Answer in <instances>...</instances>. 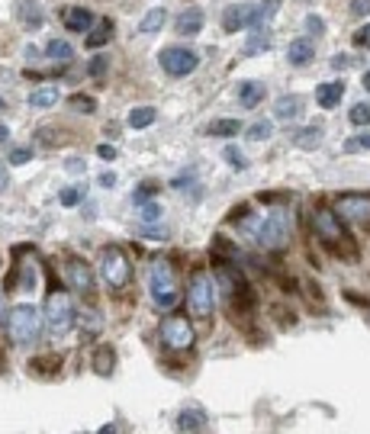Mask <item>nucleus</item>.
Segmentation results:
<instances>
[{"label":"nucleus","mask_w":370,"mask_h":434,"mask_svg":"<svg viewBox=\"0 0 370 434\" xmlns=\"http://www.w3.org/2000/svg\"><path fill=\"white\" fill-rule=\"evenodd\" d=\"M58 200H62V206H77L81 200H84V187H65L62 193H58Z\"/></svg>","instance_id":"nucleus-33"},{"label":"nucleus","mask_w":370,"mask_h":434,"mask_svg":"<svg viewBox=\"0 0 370 434\" xmlns=\"http://www.w3.org/2000/svg\"><path fill=\"white\" fill-rule=\"evenodd\" d=\"M338 219H348L357 225H370V193H344L335 203Z\"/></svg>","instance_id":"nucleus-11"},{"label":"nucleus","mask_w":370,"mask_h":434,"mask_svg":"<svg viewBox=\"0 0 370 434\" xmlns=\"http://www.w3.org/2000/svg\"><path fill=\"white\" fill-rule=\"evenodd\" d=\"M286 58H290V64H309L315 58V45L309 42V39H296V42H290V49H286Z\"/></svg>","instance_id":"nucleus-23"},{"label":"nucleus","mask_w":370,"mask_h":434,"mask_svg":"<svg viewBox=\"0 0 370 434\" xmlns=\"http://www.w3.org/2000/svg\"><path fill=\"white\" fill-rule=\"evenodd\" d=\"M351 64H354V58H348V55H335V58H332V68H335V71L351 68Z\"/></svg>","instance_id":"nucleus-45"},{"label":"nucleus","mask_w":370,"mask_h":434,"mask_svg":"<svg viewBox=\"0 0 370 434\" xmlns=\"http://www.w3.org/2000/svg\"><path fill=\"white\" fill-rule=\"evenodd\" d=\"M354 45H357V49H370V23L354 33Z\"/></svg>","instance_id":"nucleus-42"},{"label":"nucleus","mask_w":370,"mask_h":434,"mask_svg":"<svg viewBox=\"0 0 370 434\" xmlns=\"http://www.w3.org/2000/svg\"><path fill=\"white\" fill-rule=\"evenodd\" d=\"M274 113H277V120H300L303 116V100L300 97H280Z\"/></svg>","instance_id":"nucleus-24"},{"label":"nucleus","mask_w":370,"mask_h":434,"mask_svg":"<svg viewBox=\"0 0 370 434\" xmlns=\"http://www.w3.org/2000/svg\"><path fill=\"white\" fill-rule=\"evenodd\" d=\"M62 100V91H58L55 84H45V87H35L33 93H29V106L33 110H52V106Z\"/></svg>","instance_id":"nucleus-17"},{"label":"nucleus","mask_w":370,"mask_h":434,"mask_svg":"<svg viewBox=\"0 0 370 434\" xmlns=\"http://www.w3.org/2000/svg\"><path fill=\"white\" fill-rule=\"evenodd\" d=\"M7 181H10V177H7V168L0 164V190H7Z\"/></svg>","instance_id":"nucleus-48"},{"label":"nucleus","mask_w":370,"mask_h":434,"mask_svg":"<svg viewBox=\"0 0 370 434\" xmlns=\"http://www.w3.org/2000/svg\"><path fill=\"white\" fill-rule=\"evenodd\" d=\"M203 20H206V16H203L200 7H187L181 16H177V26L174 29L181 35H196V33H203Z\"/></svg>","instance_id":"nucleus-16"},{"label":"nucleus","mask_w":370,"mask_h":434,"mask_svg":"<svg viewBox=\"0 0 370 434\" xmlns=\"http://www.w3.org/2000/svg\"><path fill=\"white\" fill-rule=\"evenodd\" d=\"M177 428H181L184 434H200L203 428H206V415H203V409H196V406L184 409V412L177 415Z\"/></svg>","instance_id":"nucleus-18"},{"label":"nucleus","mask_w":370,"mask_h":434,"mask_svg":"<svg viewBox=\"0 0 370 434\" xmlns=\"http://www.w3.org/2000/svg\"><path fill=\"white\" fill-rule=\"evenodd\" d=\"M361 84H364V91L370 93V71H364V77H361Z\"/></svg>","instance_id":"nucleus-50"},{"label":"nucleus","mask_w":370,"mask_h":434,"mask_svg":"<svg viewBox=\"0 0 370 434\" xmlns=\"http://www.w3.org/2000/svg\"><path fill=\"white\" fill-rule=\"evenodd\" d=\"M306 29H309V35H322V33H325V23H322V16L309 13L306 16Z\"/></svg>","instance_id":"nucleus-41"},{"label":"nucleus","mask_w":370,"mask_h":434,"mask_svg":"<svg viewBox=\"0 0 370 434\" xmlns=\"http://www.w3.org/2000/svg\"><path fill=\"white\" fill-rule=\"evenodd\" d=\"M100 187H116V174H113V171L100 174Z\"/></svg>","instance_id":"nucleus-47"},{"label":"nucleus","mask_w":370,"mask_h":434,"mask_svg":"<svg viewBox=\"0 0 370 434\" xmlns=\"http://www.w3.org/2000/svg\"><path fill=\"white\" fill-rule=\"evenodd\" d=\"M187 306L196 319H213V309H216V296H213V280L206 270H196L190 277L187 287Z\"/></svg>","instance_id":"nucleus-7"},{"label":"nucleus","mask_w":370,"mask_h":434,"mask_svg":"<svg viewBox=\"0 0 370 434\" xmlns=\"http://www.w3.org/2000/svg\"><path fill=\"white\" fill-rule=\"evenodd\" d=\"M58 367H62V358H52L49 354V360H33L29 370L33 373H52V370H58Z\"/></svg>","instance_id":"nucleus-36"},{"label":"nucleus","mask_w":370,"mask_h":434,"mask_svg":"<svg viewBox=\"0 0 370 434\" xmlns=\"http://www.w3.org/2000/svg\"><path fill=\"white\" fill-rule=\"evenodd\" d=\"M238 100H242L245 110H254L264 100V84L261 81H242L238 84Z\"/></svg>","instance_id":"nucleus-19"},{"label":"nucleus","mask_w":370,"mask_h":434,"mask_svg":"<svg viewBox=\"0 0 370 434\" xmlns=\"http://www.w3.org/2000/svg\"><path fill=\"white\" fill-rule=\"evenodd\" d=\"M33 161V148H13V152H10V164H16V168H20V164H29Z\"/></svg>","instance_id":"nucleus-40"},{"label":"nucleus","mask_w":370,"mask_h":434,"mask_svg":"<svg viewBox=\"0 0 370 434\" xmlns=\"http://www.w3.org/2000/svg\"><path fill=\"white\" fill-rule=\"evenodd\" d=\"M71 45L65 42V39H52L49 49H45V58H52V62H71Z\"/></svg>","instance_id":"nucleus-31"},{"label":"nucleus","mask_w":370,"mask_h":434,"mask_svg":"<svg viewBox=\"0 0 370 434\" xmlns=\"http://www.w3.org/2000/svg\"><path fill=\"white\" fill-rule=\"evenodd\" d=\"M155 116H158L155 106H135V110L129 113V126L133 129H148L155 122Z\"/></svg>","instance_id":"nucleus-28"},{"label":"nucleus","mask_w":370,"mask_h":434,"mask_svg":"<svg viewBox=\"0 0 370 434\" xmlns=\"http://www.w3.org/2000/svg\"><path fill=\"white\" fill-rule=\"evenodd\" d=\"M68 171H84V161H77V158H71V161H68Z\"/></svg>","instance_id":"nucleus-49"},{"label":"nucleus","mask_w":370,"mask_h":434,"mask_svg":"<svg viewBox=\"0 0 370 434\" xmlns=\"http://www.w3.org/2000/svg\"><path fill=\"white\" fill-rule=\"evenodd\" d=\"M213 273H216V280H219V290H223L225 299H229L235 309L248 312V309L254 306V293H252V287H248V280H245V277L229 264V261H219L216 258Z\"/></svg>","instance_id":"nucleus-4"},{"label":"nucleus","mask_w":370,"mask_h":434,"mask_svg":"<svg viewBox=\"0 0 370 434\" xmlns=\"http://www.w3.org/2000/svg\"><path fill=\"white\" fill-rule=\"evenodd\" d=\"M62 16H65V26H68L71 33H91V26L97 23L87 7H68Z\"/></svg>","instance_id":"nucleus-15"},{"label":"nucleus","mask_w":370,"mask_h":434,"mask_svg":"<svg viewBox=\"0 0 370 434\" xmlns=\"http://www.w3.org/2000/svg\"><path fill=\"white\" fill-rule=\"evenodd\" d=\"M0 319H4V290H0Z\"/></svg>","instance_id":"nucleus-53"},{"label":"nucleus","mask_w":370,"mask_h":434,"mask_svg":"<svg viewBox=\"0 0 370 434\" xmlns=\"http://www.w3.org/2000/svg\"><path fill=\"white\" fill-rule=\"evenodd\" d=\"M100 277L110 290H123L133 280V264H129L126 251L123 248H106L103 258H100Z\"/></svg>","instance_id":"nucleus-9"},{"label":"nucleus","mask_w":370,"mask_h":434,"mask_svg":"<svg viewBox=\"0 0 370 434\" xmlns=\"http://www.w3.org/2000/svg\"><path fill=\"white\" fill-rule=\"evenodd\" d=\"M97 154L103 158V161H113V158H116V148H113V145H100Z\"/></svg>","instance_id":"nucleus-46"},{"label":"nucleus","mask_w":370,"mask_h":434,"mask_svg":"<svg viewBox=\"0 0 370 434\" xmlns=\"http://www.w3.org/2000/svg\"><path fill=\"white\" fill-rule=\"evenodd\" d=\"M16 16L23 20V26H26V29H39V26H43V20H45L43 7H39L35 0H20V7H16Z\"/></svg>","instance_id":"nucleus-20"},{"label":"nucleus","mask_w":370,"mask_h":434,"mask_svg":"<svg viewBox=\"0 0 370 434\" xmlns=\"http://www.w3.org/2000/svg\"><path fill=\"white\" fill-rule=\"evenodd\" d=\"M65 280H68V287L74 290V293H81V296L94 293V270L87 267V261H81V258L65 261Z\"/></svg>","instance_id":"nucleus-12"},{"label":"nucleus","mask_w":370,"mask_h":434,"mask_svg":"<svg viewBox=\"0 0 370 434\" xmlns=\"http://www.w3.org/2000/svg\"><path fill=\"white\" fill-rule=\"evenodd\" d=\"M7 135H10V129H7V126H0V142H7Z\"/></svg>","instance_id":"nucleus-51"},{"label":"nucleus","mask_w":370,"mask_h":434,"mask_svg":"<svg viewBox=\"0 0 370 434\" xmlns=\"http://www.w3.org/2000/svg\"><path fill=\"white\" fill-rule=\"evenodd\" d=\"M344 97V81H328V84L315 87V100H319L322 110H335Z\"/></svg>","instance_id":"nucleus-14"},{"label":"nucleus","mask_w":370,"mask_h":434,"mask_svg":"<svg viewBox=\"0 0 370 434\" xmlns=\"http://www.w3.org/2000/svg\"><path fill=\"white\" fill-rule=\"evenodd\" d=\"M351 13H354V16H367L370 13V0H351Z\"/></svg>","instance_id":"nucleus-43"},{"label":"nucleus","mask_w":370,"mask_h":434,"mask_svg":"<svg viewBox=\"0 0 370 434\" xmlns=\"http://www.w3.org/2000/svg\"><path fill=\"white\" fill-rule=\"evenodd\" d=\"M148 290L158 309H174L177 306V273L168 258H155L148 267Z\"/></svg>","instance_id":"nucleus-3"},{"label":"nucleus","mask_w":370,"mask_h":434,"mask_svg":"<svg viewBox=\"0 0 370 434\" xmlns=\"http://www.w3.org/2000/svg\"><path fill=\"white\" fill-rule=\"evenodd\" d=\"M313 232H315V239H319L328 251H335L338 258H348L351 261L357 254L354 239L348 235L344 222L338 219V212L332 210V206H315V210H313Z\"/></svg>","instance_id":"nucleus-1"},{"label":"nucleus","mask_w":370,"mask_h":434,"mask_svg":"<svg viewBox=\"0 0 370 434\" xmlns=\"http://www.w3.org/2000/svg\"><path fill=\"white\" fill-rule=\"evenodd\" d=\"M361 148H370V132H361L344 142V152H361Z\"/></svg>","instance_id":"nucleus-39"},{"label":"nucleus","mask_w":370,"mask_h":434,"mask_svg":"<svg viewBox=\"0 0 370 434\" xmlns=\"http://www.w3.org/2000/svg\"><path fill=\"white\" fill-rule=\"evenodd\" d=\"M271 135H274V122L271 120H261V122H254V126L245 129V139L248 142H267Z\"/></svg>","instance_id":"nucleus-30"},{"label":"nucleus","mask_w":370,"mask_h":434,"mask_svg":"<svg viewBox=\"0 0 370 434\" xmlns=\"http://www.w3.org/2000/svg\"><path fill=\"white\" fill-rule=\"evenodd\" d=\"M113 367H116V350H113L110 344H100V348L94 350V373H97V377H110Z\"/></svg>","instance_id":"nucleus-21"},{"label":"nucleus","mask_w":370,"mask_h":434,"mask_svg":"<svg viewBox=\"0 0 370 434\" xmlns=\"http://www.w3.org/2000/svg\"><path fill=\"white\" fill-rule=\"evenodd\" d=\"M267 45H271V33L258 26L245 42V55H261V52H267Z\"/></svg>","instance_id":"nucleus-26"},{"label":"nucleus","mask_w":370,"mask_h":434,"mask_svg":"<svg viewBox=\"0 0 370 434\" xmlns=\"http://www.w3.org/2000/svg\"><path fill=\"white\" fill-rule=\"evenodd\" d=\"M4 106H7V103H4V93H0V113H4Z\"/></svg>","instance_id":"nucleus-54"},{"label":"nucleus","mask_w":370,"mask_h":434,"mask_svg":"<svg viewBox=\"0 0 370 434\" xmlns=\"http://www.w3.org/2000/svg\"><path fill=\"white\" fill-rule=\"evenodd\" d=\"M139 206V216L145 219V222H155V219L161 216V203H155V200H142V203H135Z\"/></svg>","instance_id":"nucleus-34"},{"label":"nucleus","mask_w":370,"mask_h":434,"mask_svg":"<svg viewBox=\"0 0 370 434\" xmlns=\"http://www.w3.org/2000/svg\"><path fill=\"white\" fill-rule=\"evenodd\" d=\"M106 68H110V58H106V55H94L91 64H87V74H91V77H103Z\"/></svg>","instance_id":"nucleus-37"},{"label":"nucleus","mask_w":370,"mask_h":434,"mask_svg":"<svg viewBox=\"0 0 370 434\" xmlns=\"http://www.w3.org/2000/svg\"><path fill=\"white\" fill-rule=\"evenodd\" d=\"M200 58H196L194 49H184V45H171V49L161 52V68L168 71L171 77H187L196 71Z\"/></svg>","instance_id":"nucleus-10"},{"label":"nucleus","mask_w":370,"mask_h":434,"mask_svg":"<svg viewBox=\"0 0 370 434\" xmlns=\"http://www.w3.org/2000/svg\"><path fill=\"white\" fill-rule=\"evenodd\" d=\"M351 126H370V103H354L348 113Z\"/></svg>","instance_id":"nucleus-32"},{"label":"nucleus","mask_w":370,"mask_h":434,"mask_svg":"<svg viewBox=\"0 0 370 434\" xmlns=\"http://www.w3.org/2000/svg\"><path fill=\"white\" fill-rule=\"evenodd\" d=\"M39 325H43L39 309L29 306V302L13 306L10 309V315H7V331H10V338H13L16 344H33L35 338H39Z\"/></svg>","instance_id":"nucleus-5"},{"label":"nucleus","mask_w":370,"mask_h":434,"mask_svg":"<svg viewBox=\"0 0 370 434\" xmlns=\"http://www.w3.org/2000/svg\"><path fill=\"white\" fill-rule=\"evenodd\" d=\"M238 129H242V122L238 120H213L210 126H206V135H223V139H232V135H238Z\"/></svg>","instance_id":"nucleus-27"},{"label":"nucleus","mask_w":370,"mask_h":434,"mask_svg":"<svg viewBox=\"0 0 370 434\" xmlns=\"http://www.w3.org/2000/svg\"><path fill=\"white\" fill-rule=\"evenodd\" d=\"M110 39H113V20H97L84 42H87V49H100V45H106Z\"/></svg>","instance_id":"nucleus-22"},{"label":"nucleus","mask_w":370,"mask_h":434,"mask_svg":"<svg viewBox=\"0 0 370 434\" xmlns=\"http://www.w3.org/2000/svg\"><path fill=\"white\" fill-rule=\"evenodd\" d=\"M142 235H148V239H168V232L158 229V225H152V222H148L145 229H142Z\"/></svg>","instance_id":"nucleus-44"},{"label":"nucleus","mask_w":370,"mask_h":434,"mask_svg":"<svg viewBox=\"0 0 370 434\" xmlns=\"http://www.w3.org/2000/svg\"><path fill=\"white\" fill-rule=\"evenodd\" d=\"M258 23V7L254 4H232L223 10V29L225 33H238V29H248Z\"/></svg>","instance_id":"nucleus-13"},{"label":"nucleus","mask_w":370,"mask_h":434,"mask_svg":"<svg viewBox=\"0 0 370 434\" xmlns=\"http://www.w3.org/2000/svg\"><path fill=\"white\" fill-rule=\"evenodd\" d=\"M71 106H74L77 113H94V110H97L94 97H84V93H74V97H71Z\"/></svg>","instance_id":"nucleus-38"},{"label":"nucleus","mask_w":370,"mask_h":434,"mask_svg":"<svg viewBox=\"0 0 370 434\" xmlns=\"http://www.w3.org/2000/svg\"><path fill=\"white\" fill-rule=\"evenodd\" d=\"M164 23H168V10H164V7H155V10H148V13L142 16L139 33H158Z\"/></svg>","instance_id":"nucleus-25"},{"label":"nucleus","mask_w":370,"mask_h":434,"mask_svg":"<svg viewBox=\"0 0 370 434\" xmlns=\"http://www.w3.org/2000/svg\"><path fill=\"white\" fill-rule=\"evenodd\" d=\"M242 229L258 241L261 248H284L290 241V212L280 206V210L267 212V216L252 219V212L242 219Z\"/></svg>","instance_id":"nucleus-2"},{"label":"nucleus","mask_w":370,"mask_h":434,"mask_svg":"<svg viewBox=\"0 0 370 434\" xmlns=\"http://www.w3.org/2000/svg\"><path fill=\"white\" fill-rule=\"evenodd\" d=\"M100 434H116V428H113V425H106V428H100Z\"/></svg>","instance_id":"nucleus-52"},{"label":"nucleus","mask_w":370,"mask_h":434,"mask_svg":"<svg viewBox=\"0 0 370 434\" xmlns=\"http://www.w3.org/2000/svg\"><path fill=\"white\" fill-rule=\"evenodd\" d=\"M158 335H161V344H164L168 350H174V354L190 350V348H194V341H196L194 325H190L187 315H168V319L161 322Z\"/></svg>","instance_id":"nucleus-8"},{"label":"nucleus","mask_w":370,"mask_h":434,"mask_svg":"<svg viewBox=\"0 0 370 434\" xmlns=\"http://www.w3.org/2000/svg\"><path fill=\"white\" fill-rule=\"evenodd\" d=\"M322 126H309V129H303V132H296L293 135V145H300V148H315L322 142Z\"/></svg>","instance_id":"nucleus-29"},{"label":"nucleus","mask_w":370,"mask_h":434,"mask_svg":"<svg viewBox=\"0 0 370 434\" xmlns=\"http://www.w3.org/2000/svg\"><path fill=\"white\" fill-rule=\"evenodd\" d=\"M45 325L52 335H68L74 325V302L65 290H52L45 299Z\"/></svg>","instance_id":"nucleus-6"},{"label":"nucleus","mask_w":370,"mask_h":434,"mask_svg":"<svg viewBox=\"0 0 370 434\" xmlns=\"http://www.w3.org/2000/svg\"><path fill=\"white\" fill-rule=\"evenodd\" d=\"M223 158H225V161H229L235 171H245V168H248V158H245V154L238 152V148H232V145L223 148Z\"/></svg>","instance_id":"nucleus-35"}]
</instances>
